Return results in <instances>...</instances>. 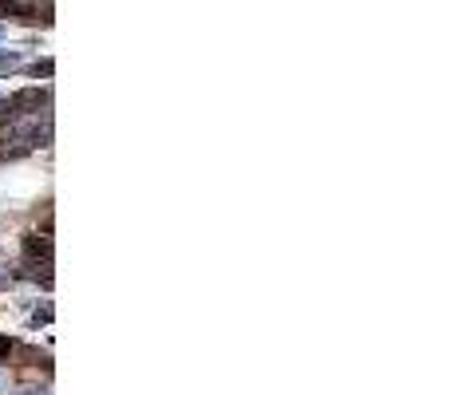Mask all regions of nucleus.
Listing matches in <instances>:
<instances>
[{
  "label": "nucleus",
  "instance_id": "nucleus-1",
  "mask_svg": "<svg viewBox=\"0 0 450 395\" xmlns=\"http://www.w3.org/2000/svg\"><path fill=\"white\" fill-rule=\"evenodd\" d=\"M40 0H0V16H16V20H32Z\"/></svg>",
  "mask_w": 450,
  "mask_h": 395
},
{
  "label": "nucleus",
  "instance_id": "nucleus-2",
  "mask_svg": "<svg viewBox=\"0 0 450 395\" xmlns=\"http://www.w3.org/2000/svg\"><path fill=\"white\" fill-rule=\"evenodd\" d=\"M24 253H28V257L51 261V237H48V233H28V237H24Z\"/></svg>",
  "mask_w": 450,
  "mask_h": 395
},
{
  "label": "nucleus",
  "instance_id": "nucleus-3",
  "mask_svg": "<svg viewBox=\"0 0 450 395\" xmlns=\"http://www.w3.org/2000/svg\"><path fill=\"white\" fill-rule=\"evenodd\" d=\"M28 71H32V76H36V79H40V76H44V79H48V76H51V71H56V63H51V60H36V63H32V68H28Z\"/></svg>",
  "mask_w": 450,
  "mask_h": 395
},
{
  "label": "nucleus",
  "instance_id": "nucleus-4",
  "mask_svg": "<svg viewBox=\"0 0 450 395\" xmlns=\"http://www.w3.org/2000/svg\"><path fill=\"white\" fill-rule=\"evenodd\" d=\"M0 68H4V71L20 68V52H0Z\"/></svg>",
  "mask_w": 450,
  "mask_h": 395
},
{
  "label": "nucleus",
  "instance_id": "nucleus-5",
  "mask_svg": "<svg viewBox=\"0 0 450 395\" xmlns=\"http://www.w3.org/2000/svg\"><path fill=\"white\" fill-rule=\"evenodd\" d=\"M12 348H16V344H12V336H0V360H9Z\"/></svg>",
  "mask_w": 450,
  "mask_h": 395
},
{
  "label": "nucleus",
  "instance_id": "nucleus-6",
  "mask_svg": "<svg viewBox=\"0 0 450 395\" xmlns=\"http://www.w3.org/2000/svg\"><path fill=\"white\" fill-rule=\"evenodd\" d=\"M20 395H48V391H36V387H28V391H20Z\"/></svg>",
  "mask_w": 450,
  "mask_h": 395
},
{
  "label": "nucleus",
  "instance_id": "nucleus-7",
  "mask_svg": "<svg viewBox=\"0 0 450 395\" xmlns=\"http://www.w3.org/2000/svg\"><path fill=\"white\" fill-rule=\"evenodd\" d=\"M0 36H4V28H0Z\"/></svg>",
  "mask_w": 450,
  "mask_h": 395
}]
</instances>
